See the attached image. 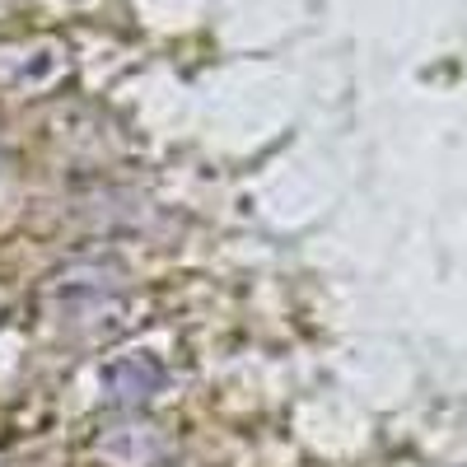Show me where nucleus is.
I'll return each instance as SVG.
<instances>
[{"label":"nucleus","mask_w":467,"mask_h":467,"mask_svg":"<svg viewBox=\"0 0 467 467\" xmlns=\"http://www.w3.org/2000/svg\"><path fill=\"white\" fill-rule=\"evenodd\" d=\"M75 57L61 37H19V43H0V89L33 99L52 94L70 80Z\"/></svg>","instance_id":"f257e3e1"},{"label":"nucleus","mask_w":467,"mask_h":467,"mask_svg":"<svg viewBox=\"0 0 467 467\" xmlns=\"http://www.w3.org/2000/svg\"><path fill=\"white\" fill-rule=\"evenodd\" d=\"M164 379H169V369L154 350H117L99 369V393L117 411H136L150 398L164 393Z\"/></svg>","instance_id":"f03ea898"},{"label":"nucleus","mask_w":467,"mask_h":467,"mask_svg":"<svg viewBox=\"0 0 467 467\" xmlns=\"http://www.w3.org/2000/svg\"><path fill=\"white\" fill-rule=\"evenodd\" d=\"M94 453L112 467H154L169 453V440L150 420H117L94 435Z\"/></svg>","instance_id":"7ed1b4c3"}]
</instances>
